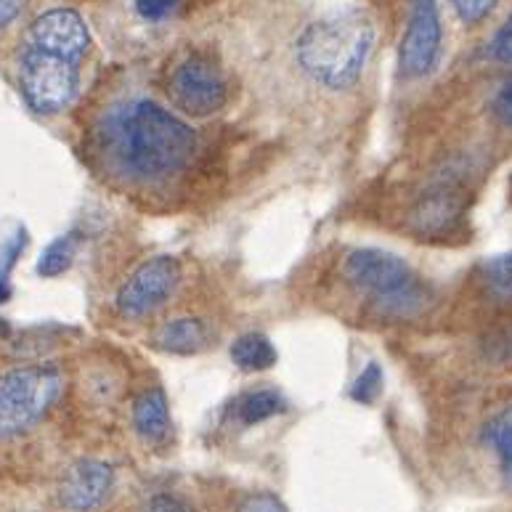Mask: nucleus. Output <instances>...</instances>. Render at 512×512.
<instances>
[{"label":"nucleus","mask_w":512,"mask_h":512,"mask_svg":"<svg viewBox=\"0 0 512 512\" xmlns=\"http://www.w3.org/2000/svg\"><path fill=\"white\" fill-rule=\"evenodd\" d=\"M375 27L361 11H340L308 24L298 38V64L324 88H351L364 72Z\"/></svg>","instance_id":"nucleus-2"},{"label":"nucleus","mask_w":512,"mask_h":512,"mask_svg":"<svg viewBox=\"0 0 512 512\" xmlns=\"http://www.w3.org/2000/svg\"><path fill=\"white\" fill-rule=\"evenodd\" d=\"M491 107H494V115H497L507 128H512V80H507V83L499 88Z\"/></svg>","instance_id":"nucleus-25"},{"label":"nucleus","mask_w":512,"mask_h":512,"mask_svg":"<svg viewBox=\"0 0 512 512\" xmlns=\"http://www.w3.org/2000/svg\"><path fill=\"white\" fill-rule=\"evenodd\" d=\"M22 8L24 0H0V30L14 22L16 16L22 14Z\"/></svg>","instance_id":"nucleus-26"},{"label":"nucleus","mask_w":512,"mask_h":512,"mask_svg":"<svg viewBox=\"0 0 512 512\" xmlns=\"http://www.w3.org/2000/svg\"><path fill=\"white\" fill-rule=\"evenodd\" d=\"M451 8L457 11V16L465 24H478L483 16H489V11L497 6L499 0H449Z\"/></svg>","instance_id":"nucleus-20"},{"label":"nucleus","mask_w":512,"mask_h":512,"mask_svg":"<svg viewBox=\"0 0 512 512\" xmlns=\"http://www.w3.org/2000/svg\"><path fill=\"white\" fill-rule=\"evenodd\" d=\"M109 144L120 165L141 181L173 176L197 152L192 125L149 99L130 101L117 109L109 125Z\"/></svg>","instance_id":"nucleus-1"},{"label":"nucleus","mask_w":512,"mask_h":512,"mask_svg":"<svg viewBox=\"0 0 512 512\" xmlns=\"http://www.w3.org/2000/svg\"><path fill=\"white\" fill-rule=\"evenodd\" d=\"M489 51L499 64H507V67H512V16L507 19L505 24H502V27H499V32L494 35V40H491Z\"/></svg>","instance_id":"nucleus-22"},{"label":"nucleus","mask_w":512,"mask_h":512,"mask_svg":"<svg viewBox=\"0 0 512 512\" xmlns=\"http://www.w3.org/2000/svg\"><path fill=\"white\" fill-rule=\"evenodd\" d=\"M115 486V470L99 459H80L69 467L59 486V502L69 512L99 510Z\"/></svg>","instance_id":"nucleus-10"},{"label":"nucleus","mask_w":512,"mask_h":512,"mask_svg":"<svg viewBox=\"0 0 512 512\" xmlns=\"http://www.w3.org/2000/svg\"><path fill=\"white\" fill-rule=\"evenodd\" d=\"M62 393L56 369L30 367L0 375V438L19 436L48 414Z\"/></svg>","instance_id":"nucleus-4"},{"label":"nucleus","mask_w":512,"mask_h":512,"mask_svg":"<svg viewBox=\"0 0 512 512\" xmlns=\"http://www.w3.org/2000/svg\"><path fill=\"white\" fill-rule=\"evenodd\" d=\"M24 43H30L43 51L69 56L75 62H83L91 46V32L85 27L83 16L72 8H51L46 14H40L27 30Z\"/></svg>","instance_id":"nucleus-9"},{"label":"nucleus","mask_w":512,"mask_h":512,"mask_svg":"<svg viewBox=\"0 0 512 512\" xmlns=\"http://www.w3.org/2000/svg\"><path fill=\"white\" fill-rule=\"evenodd\" d=\"M444 27L436 0H412V14L401 40V72L404 77L430 75L441 56Z\"/></svg>","instance_id":"nucleus-8"},{"label":"nucleus","mask_w":512,"mask_h":512,"mask_svg":"<svg viewBox=\"0 0 512 512\" xmlns=\"http://www.w3.org/2000/svg\"><path fill=\"white\" fill-rule=\"evenodd\" d=\"M168 93L181 112L192 117H210L229 99V85L221 67L202 54L189 56L173 69Z\"/></svg>","instance_id":"nucleus-6"},{"label":"nucleus","mask_w":512,"mask_h":512,"mask_svg":"<svg viewBox=\"0 0 512 512\" xmlns=\"http://www.w3.org/2000/svg\"><path fill=\"white\" fill-rule=\"evenodd\" d=\"M231 361L242 372H266L276 364V348L266 335L247 332V335H239L231 345Z\"/></svg>","instance_id":"nucleus-15"},{"label":"nucleus","mask_w":512,"mask_h":512,"mask_svg":"<svg viewBox=\"0 0 512 512\" xmlns=\"http://www.w3.org/2000/svg\"><path fill=\"white\" fill-rule=\"evenodd\" d=\"M11 298V287L6 284V279H0V303H6Z\"/></svg>","instance_id":"nucleus-27"},{"label":"nucleus","mask_w":512,"mask_h":512,"mask_svg":"<svg viewBox=\"0 0 512 512\" xmlns=\"http://www.w3.org/2000/svg\"><path fill=\"white\" fill-rule=\"evenodd\" d=\"M75 255H77V237H75V234L59 237L56 242H51V245L43 250V255H40L38 274L48 276V279H51V276L64 274V271H69V266H72Z\"/></svg>","instance_id":"nucleus-17"},{"label":"nucleus","mask_w":512,"mask_h":512,"mask_svg":"<svg viewBox=\"0 0 512 512\" xmlns=\"http://www.w3.org/2000/svg\"><path fill=\"white\" fill-rule=\"evenodd\" d=\"M345 276L380 303L383 314L406 319L425 306L428 290L406 260L385 250H356L345 260Z\"/></svg>","instance_id":"nucleus-3"},{"label":"nucleus","mask_w":512,"mask_h":512,"mask_svg":"<svg viewBox=\"0 0 512 512\" xmlns=\"http://www.w3.org/2000/svg\"><path fill=\"white\" fill-rule=\"evenodd\" d=\"M383 393V369L377 361H369L367 369L356 377V383L351 388V398L359 404H375Z\"/></svg>","instance_id":"nucleus-18"},{"label":"nucleus","mask_w":512,"mask_h":512,"mask_svg":"<svg viewBox=\"0 0 512 512\" xmlns=\"http://www.w3.org/2000/svg\"><path fill=\"white\" fill-rule=\"evenodd\" d=\"M154 340L162 351L189 356V353H199L207 345V327L199 319H173L157 329Z\"/></svg>","instance_id":"nucleus-13"},{"label":"nucleus","mask_w":512,"mask_h":512,"mask_svg":"<svg viewBox=\"0 0 512 512\" xmlns=\"http://www.w3.org/2000/svg\"><path fill=\"white\" fill-rule=\"evenodd\" d=\"M141 512H194L192 507L186 505L184 499L173 497V494H157L141 507Z\"/></svg>","instance_id":"nucleus-24"},{"label":"nucleus","mask_w":512,"mask_h":512,"mask_svg":"<svg viewBox=\"0 0 512 512\" xmlns=\"http://www.w3.org/2000/svg\"><path fill=\"white\" fill-rule=\"evenodd\" d=\"M19 88L35 112L56 115L77 96L80 62L24 43L19 54Z\"/></svg>","instance_id":"nucleus-5"},{"label":"nucleus","mask_w":512,"mask_h":512,"mask_svg":"<svg viewBox=\"0 0 512 512\" xmlns=\"http://www.w3.org/2000/svg\"><path fill=\"white\" fill-rule=\"evenodd\" d=\"M181 0H136V11L146 22H162L178 8Z\"/></svg>","instance_id":"nucleus-21"},{"label":"nucleus","mask_w":512,"mask_h":512,"mask_svg":"<svg viewBox=\"0 0 512 512\" xmlns=\"http://www.w3.org/2000/svg\"><path fill=\"white\" fill-rule=\"evenodd\" d=\"M483 441L497 451L505 473L512 475V406L502 409L494 420H489V425L483 428Z\"/></svg>","instance_id":"nucleus-16"},{"label":"nucleus","mask_w":512,"mask_h":512,"mask_svg":"<svg viewBox=\"0 0 512 512\" xmlns=\"http://www.w3.org/2000/svg\"><path fill=\"white\" fill-rule=\"evenodd\" d=\"M486 282L499 298L512 300V253L499 255L486 263Z\"/></svg>","instance_id":"nucleus-19"},{"label":"nucleus","mask_w":512,"mask_h":512,"mask_svg":"<svg viewBox=\"0 0 512 512\" xmlns=\"http://www.w3.org/2000/svg\"><path fill=\"white\" fill-rule=\"evenodd\" d=\"M459 215H462V199L454 192L441 189V192H433L422 199L414 210L412 221L420 234H444L459 221Z\"/></svg>","instance_id":"nucleus-12"},{"label":"nucleus","mask_w":512,"mask_h":512,"mask_svg":"<svg viewBox=\"0 0 512 512\" xmlns=\"http://www.w3.org/2000/svg\"><path fill=\"white\" fill-rule=\"evenodd\" d=\"M284 412H287V401L276 390H255V393H247V396L237 398L234 406H231V417L239 425H245V428L271 420V417Z\"/></svg>","instance_id":"nucleus-14"},{"label":"nucleus","mask_w":512,"mask_h":512,"mask_svg":"<svg viewBox=\"0 0 512 512\" xmlns=\"http://www.w3.org/2000/svg\"><path fill=\"white\" fill-rule=\"evenodd\" d=\"M239 512H287L284 502L274 494H268V491H260V494H253V497H247L239 507Z\"/></svg>","instance_id":"nucleus-23"},{"label":"nucleus","mask_w":512,"mask_h":512,"mask_svg":"<svg viewBox=\"0 0 512 512\" xmlns=\"http://www.w3.org/2000/svg\"><path fill=\"white\" fill-rule=\"evenodd\" d=\"M181 282V266L176 258L160 255L141 263V266L128 276V282L117 292V308L128 319H141L165 306V300L176 292Z\"/></svg>","instance_id":"nucleus-7"},{"label":"nucleus","mask_w":512,"mask_h":512,"mask_svg":"<svg viewBox=\"0 0 512 512\" xmlns=\"http://www.w3.org/2000/svg\"><path fill=\"white\" fill-rule=\"evenodd\" d=\"M133 425L146 444H160L170 433V406L162 388H149L133 404Z\"/></svg>","instance_id":"nucleus-11"}]
</instances>
